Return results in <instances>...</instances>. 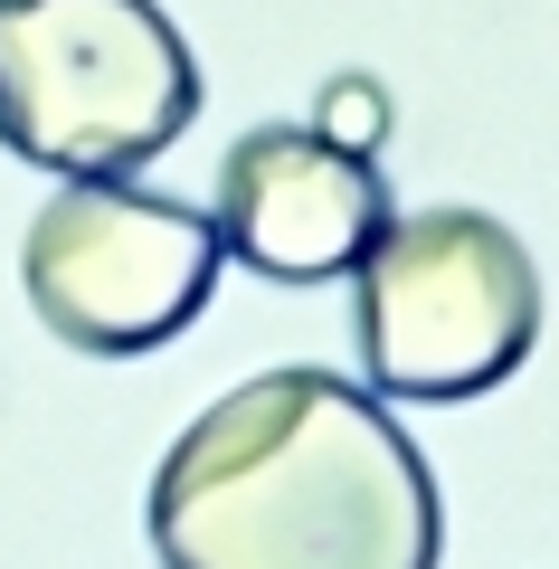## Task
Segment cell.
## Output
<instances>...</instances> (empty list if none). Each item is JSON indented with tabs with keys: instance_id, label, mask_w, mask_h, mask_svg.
Here are the masks:
<instances>
[{
	"instance_id": "6da1fadb",
	"label": "cell",
	"mask_w": 559,
	"mask_h": 569,
	"mask_svg": "<svg viewBox=\"0 0 559 569\" xmlns=\"http://www.w3.org/2000/svg\"><path fill=\"white\" fill-rule=\"evenodd\" d=\"M152 550L161 569H437L446 493L380 389L285 361L171 437Z\"/></svg>"
},
{
	"instance_id": "7a4b0ae2",
	"label": "cell",
	"mask_w": 559,
	"mask_h": 569,
	"mask_svg": "<svg viewBox=\"0 0 559 569\" xmlns=\"http://www.w3.org/2000/svg\"><path fill=\"white\" fill-rule=\"evenodd\" d=\"M200 58L161 0H0V142L39 171H142L200 114Z\"/></svg>"
},
{
	"instance_id": "3957f363",
	"label": "cell",
	"mask_w": 559,
	"mask_h": 569,
	"mask_svg": "<svg viewBox=\"0 0 559 569\" xmlns=\"http://www.w3.org/2000/svg\"><path fill=\"white\" fill-rule=\"evenodd\" d=\"M351 332L389 399H483L540 342V266L493 209H389L351 266Z\"/></svg>"
},
{
	"instance_id": "277c9868",
	"label": "cell",
	"mask_w": 559,
	"mask_h": 569,
	"mask_svg": "<svg viewBox=\"0 0 559 569\" xmlns=\"http://www.w3.org/2000/svg\"><path fill=\"white\" fill-rule=\"evenodd\" d=\"M219 219L190 200H161L133 171H86L29 219L20 238V295L67 351L133 361L161 351L209 313L219 295Z\"/></svg>"
},
{
	"instance_id": "5b68a950",
	"label": "cell",
	"mask_w": 559,
	"mask_h": 569,
	"mask_svg": "<svg viewBox=\"0 0 559 569\" xmlns=\"http://www.w3.org/2000/svg\"><path fill=\"white\" fill-rule=\"evenodd\" d=\"M219 247L266 284H332L389 228V181L370 152H341L313 123H257L219 162Z\"/></svg>"
},
{
	"instance_id": "8992f818",
	"label": "cell",
	"mask_w": 559,
	"mask_h": 569,
	"mask_svg": "<svg viewBox=\"0 0 559 569\" xmlns=\"http://www.w3.org/2000/svg\"><path fill=\"white\" fill-rule=\"evenodd\" d=\"M313 133L341 142V152H380L389 142V86L360 77V67H341V77L322 86V104H313Z\"/></svg>"
}]
</instances>
